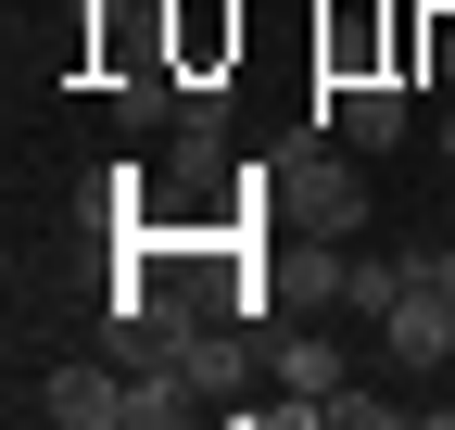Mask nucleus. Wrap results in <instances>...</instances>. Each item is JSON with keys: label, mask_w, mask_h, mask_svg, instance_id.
Here are the masks:
<instances>
[{"label": "nucleus", "mask_w": 455, "mask_h": 430, "mask_svg": "<svg viewBox=\"0 0 455 430\" xmlns=\"http://www.w3.org/2000/svg\"><path fill=\"white\" fill-rule=\"evenodd\" d=\"M379 330H392V354H405L418 380H430V367L455 354V291H443V279H405V291H392V316H379Z\"/></svg>", "instance_id": "obj_3"}, {"label": "nucleus", "mask_w": 455, "mask_h": 430, "mask_svg": "<svg viewBox=\"0 0 455 430\" xmlns=\"http://www.w3.org/2000/svg\"><path fill=\"white\" fill-rule=\"evenodd\" d=\"M392 418H405V405H392V393H355V380H341V393H329V430H392Z\"/></svg>", "instance_id": "obj_9"}, {"label": "nucleus", "mask_w": 455, "mask_h": 430, "mask_svg": "<svg viewBox=\"0 0 455 430\" xmlns=\"http://www.w3.org/2000/svg\"><path fill=\"white\" fill-rule=\"evenodd\" d=\"M178 89H190V76L140 64V76H114V115H127V127H178Z\"/></svg>", "instance_id": "obj_8"}, {"label": "nucleus", "mask_w": 455, "mask_h": 430, "mask_svg": "<svg viewBox=\"0 0 455 430\" xmlns=\"http://www.w3.org/2000/svg\"><path fill=\"white\" fill-rule=\"evenodd\" d=\"M341 139L392 152V139H405V89H392V76H341Z\"/></svg>", "instance_id": "obj_5"}, {"label": "nucleus", "mask_w": 455, "mask_h": 430, "mask_svg": "<svg viewBox=\"0 0 455 430\" xmlns=\"http://www.w3.org/2000/svg\"><path fill=\"white\" fill-rule=\"evenodd\" d=\"M418 279H443V291H455V228H443V253H418Z\"/></svg>", "instance_id": "obj_10"}, {"label": "nucleus", "mask_w": 455, "mask_h": 430, "mask_svg": "<svg viewBox=\"0 0 455 430\" xmlns=\"http://www.w3.org/2000/svg\"><path fill=\"white\" fill-rule=\"evenodd\" d=\"M443 165H455V115H443Z\"/></svg>", "instance_id": "obj_11"}, {"label": "nucleus", "mask_w": 455, "mask_h": 430, "mask_svg": "<svg viewBox=\"0 0 455 430\" xmlns=\"http://www.w3.org/2000/svg\"><path fill=\"white\" fill-rule=\"evenodd\" d=\"M26 405H38L51 430H127V354H76V367H51Z\"/></svg>", "instance_id": "obj_1"}, {"label": "nucleus", "mask_w": 455, "mask_h": 430, "mask_svg": "<svg viewBox=\"0 0 455 430\" xmlns=\"http://www.w3.org/2000/svg\"><path fill=\"white\" fill-rule=\"evenodd\" d=\"M164 354L190 367V393H203V405H241V367H253V342H241V330H215V316H190V330L164 342Z\"/></svg>", "instance_id": "obj_4"}, {"label": "nucleus", "mask_w": 455, "mask_h": 430, "mask_svg": "<svg viewBox=\"0 0 455 430\" xmlns=\"http://www.w3.org/2000/svg\"><path fill=\"white\" fill-rule=\"evenodd\" d=\"M278 190H291V215H304V228H329V241L367 228V178L341 165V152H291V165H278Z\"/></svg>", "instance_id": "obj_2"}, {"label": "nucleus", "mask_w": 455, "mask_h": 430, "mask_svg": "<svg viewBox=\"0 0 455 430\" xmlns=\"http://www.w3.org/2000/svg\"><path fill=\"white\" fill-rule=\"evenodd\" d=\"M418 279V253H341L329 266V304H367V316H392V291Z\"/></svg>", "instance_id": "obj_6"}, {"label": "nucleus", "mask_w": 455, "mask_h": 430, "mask_svg": "<svg viewBox=\"0 0 455 430\" xmlns=\"http://www.w3.org/2000/svg\"><path fill=\"white\" fill-rule=\"evenodd\" d=\"M266 367H278V380H291L316 418H329V393H341V380H355V367H341L329 342H304V330H278V342H266Z\"/></svg>", "instance_id": "obj_7"}]
</instances>
